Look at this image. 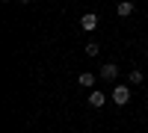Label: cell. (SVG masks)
<instances>
[{
  "mask_svg": "<svg viewBox=\"0 0 148 133\" xmlns=\"http://www.w3.org/2000/svg\"><path fill=\"white\" fill-rule=\"evenodd\" d=\"M127 101H130V86H116L113 89V104L121 106V104H127Z\"/></svg>",
  "mask_w": 148,
  "mask_h": 133,
  "instance_id": "1",
  "label": "cell"
},
{
  "mask_svg": "<svg viewBox=\"0 0 148 133\" xmlns=\"http://www.w3.org/2000/svg\"><path fill=\"white\" fill-rule=\"evenodd\" d=\"M80 27H83L86 33H92V30L98 27V15H95V12H86V15L80 18Z\"/></svg>",
  "mask_w": 148,
  "mask_h": 133,
  "instance_id": "2",
  "label": "cell"
},
{
  "mask_svg": "<svg viewBox=\"0 0 148 133\" xmlns=\"http://www.w3.org/2000/svg\"><path fill=\"white\" fill-rule=\"evenodd\" d=\"M104 104H107V95H104V92H92V89H89V106L101 110Z\"/></svg>",
  "mask_w": 148,
  "mask_h": 133,
  "instance_id": "3",
  "label": "cell"
},
{
  "mask_svg": "<svg viewBox=\"0 0 148 133\" xmlns=\"http://www.w3.org/2000/svg\"><path fill=\"white\" fill-rule=\"evenodd\" d=\"M116 77H119V68H116L113 62L101 65V80H116Z\"/></svg>",
  "mask_w": 148,
  "mask_h": 133,
  "instance_id": "4",
  "label": "cell"
},
{
  "mask_svg": "<svg viewBox=\"0 0 148 133\" xmlns=\"http://www.w3.org/2000/svg\"><path fill=\"white\" fill-rule=\"evenodd\" d=\"M77 83H80L83 89H92L95 86V74H92V71H83V74L77 77Z\"/></svg>",
  "mask_w": 148,
  "mask_h": 133,
  "instance_id": "5",
  "label": "cell"
},
{
  "mask_svg": "<svg viewBox=\"0 0 148 133\" xmlns=\"http://www.w3.org/2000/svg\"><path fill=\"white\" fill-rule=\"evenodd\" d=\"M116 12H119L121 18H127V15H133V3H130V0H121V3H119V9H116Z\"/></svg>",
  "mask_w": 148,
  "mask_h": 133,
  "instance_id": "6",
  "label": "cell"
},
{
  "mask_svg": "<svg viewBox=\"0 0 148 133\" xmlns=\"http://www.w3.org/2000/svg\"><path fill=\"white\" fill-rule=\"evenodd\" d=\"M130 83H133V86H139V83H142V71L133 68V71H130Z\"/></svg>",
  "mask_w": 148,
  "mask_h": 133,
  "instance_id": "7",
  "label": "cell"
},
{
  "mask_svg": "<svg viewBox=\"0 0 148 133\" xmlns=\"http://www.w3.org/2000/svg\"><path fill=\"white\" fill-rule=\"evenodd\" d=\"M98 50H101V47H98V44H92V42H89V44H86V53H89V56H95Z\"/></svg>",
  "mask_w": 148,
  "mask_h": 133,
  "instance_id": "8",
  "label": "cell"
},
{
  "mask_svg": "<svg viewBox=\"0 0 148 133\" xmlns=\"http://www.w3.org/2000/svg\"><path fill=\"white\" fill-rule=\"evenodd\" d=\"M21 3H33V0H21Z\"/></svg>",
  "mask_w": 148,
  "mask_h": 133,
  "instance_id": "9",
  "label": "cell"
},
{
  "mask_svg": "<svg viewBox=\"0 0 148 133\" xmlns=\"http://www.w3.org/2000/svg\"><path fill=\"white\" fill-rule=\"evenodd\" d=\"M3 3H9V0H3Z\"/></svg>",
  "mask_w": 148,
  "mask_h": 133,
  "instance_id": "10",
  "label": "cell"
}]
</instances>
